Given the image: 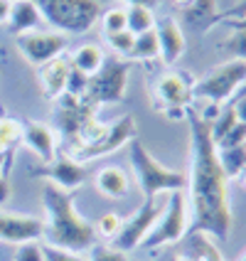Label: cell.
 <instances>
[{
	"label": "cell",
	"instance_id": "6da1fadb",
	"mask_svg": "<svg viewBox=\"0 0 246 261\" xmlns=\"http://www.w3.org/2000/svg\"><path fill=\"white\" fill-rule=\"evenodd\" d=\"M189 121V207L195 212L197 232L209 234L214 242H227L232 234V202H229V180L222 173L217 160V145L212 141L209 123L200 116Z\"/></svg>",
	"mask_w": 246,
	"mask_h": 261
},
{
	"label": "cell",
	"instance_id": "7a4b0ae2",
	"mask_svg": "<svg viewBox=\"0 0 246 261\" xmlns=\"http://www.w3.org/2000/svg\"><path fill=\"white\" fill-rule=\"evenodd\" d=\"M42 204H44V237L49 247H59L67 251H87L96 244V232L74 207L72 192L54 188L49 182L42 185Z\"/></svg>",
	"mask_w": 246,
	"mask_h": 261
},
{
	"label": "cell",
	"instance_id": "3957f363",
	"mask_svg": "<svg viewBox=\"0 0 246 261\" xmlns=\"http://www.w3.org/2000/svg\"><path fill=\"white\" fill-rule=\"evenodd\" d=\"M128 155H130V168H133V177L141 185L145 197H158L165 192H175V190L187 188V175L170 170L160 163L145 143L135 136L128 143Z\"/></svg>",
	"mask_w": 246,
	"mask_h": 261
},
{
	"label": "cell",
	"instance_id": "277c9868",
	"mask_svg": "<svg viewBox=\"0 0 246 261\" xmlns=\"http://www.w3.org/2000/svg\"><path fill=\"white\" fill-rule=\"evenodd\" d=\"M42 20L59 35H84L101 17L99 0H32Z\"/></svg>",
	"mask_w": 246,
	"mask_h": 261
},
{
	"label": "cell",
	"instance_id": "5b68a950",
	"mask_svg": "<svg viewBox=\"0 0 246 261\" xmlns=\"http://www.w3.org/2000/svg\"><path fill=\"white\" fill-rule=\"evenodd\" d=\"M187 195L185 190H175L168 192L165 202H162V212H160L158 222L153 227V232L145 237L143 247L148 249H162L168 244H177L185 239L187 234Z\"/></svg>",
	"mask_w": 246,
	"mask_h": 261
},
{
	"label": "cell",
	"instance_id": "8992f818",
	"mask_svg": "<svg viewBox=\"0 0 246 261\" xmlns=\"http://www.w3.org/2000/svg\"><path fill=\"white\" fill-rule=\"evenodd\" d=\"M244 84H246V62L244 59H227L224 64H219L212 72L204 74L200 82H195L192 84V94L200 96V99H207V103L224 106Z\"/></svg>",
	"mask_w": 246,
	"mask_h": 261
},
{
	"label": "cell",
	"instance_id": "52a82bcc",
	"mask_svg": "<svg viewBox=\"0 0 246 261\" xmlns=\"http://www.w3.org/2000/svg\"><path fill=\"white\" fill-rule=\"evenodd\" d=\"M128 72L130 64L121 57H106L99 72L89 76L87 99L101 109L103 103H116L126 96L128 89Z\"/></svg>",
	"mask_w": 246,
	"mask_h": 261
},
{
	"label": "cell",
	"instance_id": "ba28073f",
	"mask_svg": "<svg viewBox=\"0 0 246 261\" xmlns=\"http://www.w3.org/2000/svg\"><path fill=\"white\" fill-rule=\"evenodd\" d=\"M160 212H162V202H160L158 197H145L143 204H141L126 222H121V229H118V234L111 239V247L118 249V251H123V254L133 251L135 247H143L145 237L153 232Z\"/></svg>",
	"mask_w": 246,
	"mask_h": 261
},
{
	"label": "cell",
	"instance_id": "9c48e42d",
	"mask_svg": "<svg viewBox=\"0 0 246 261\" xmlns=\"http://www.w3.org/2000/svg\"><path fill=\"white\" fill-rule=\"evenodd\" d=\"M135 136H138L135 118L130 114H126L118 121H114L111 126H106L91 143L81 145V148H74L72 158L76 163H84V160H94V158H101V155H108V153H116L121 145H128L130 138H135Z\"/></svg>",
	"mask_w": 246,
	"mask_h": 261
},
{
	"label": "cell",
	"instance_id": "30bf717a",
	"mask_svg": "<svg viewBox=\"0 0 246 261\" xmlns=\"http://www.w3.org/2000/svg\"><path fill=\"white\" fill-rule=\"evenodd\" d=\"M99 106L91 103L87 96H69L62 94L59 99H54V121H57V130L69 141L76 143V138L81 136V130L87 128L89 121L96 118Z\"/></svg>",
	"mask_w": 246,
	"mask_h": 261
},
{
	"label": "cell",
	"instance_id": "8fae6325",
	"mask_svg": "<svg viewBox=\"0 0 246 261\" xmlns=\"http://www.w3.org/2000/svg\"><path fill=\"white\" fill-rule=\"evenodd\" d=\"M17 49L22 52V57L28 59L30 64L35 67H42L49 59L59 57L64 49H67V35H59V32H42V30H35V32H25V35H17Z\"/></svg>",
	"mask_w": 246,
	"mask_h": 261
},
{
	"label": "cell",
	"instance_id": "7c38bea8",
	"mask_svg": "<svg viewBox=\"0 0 246 261\" xmlns=\"http://www.w3.org/2000/svg\"><path fill=\"white\" fill-rule=\"evenodd\" d=\"M42 237H44V219L0 210V242L3 244L20 247V244H28V242H40Z\"/></svg>",
	"mask_w": 246,
	"mask_h": 261
},
{
	"label": "cell",
	"instance_id": "4fadbf2b",
	"mask_svg": "<svg viewBox=\"0 0 246 261\" xmlns=\"http://www.w3.org/2000/svg\"><path fill=\"white\" fill-rule=\"evenodd\" d=\"M35 175L44 177L49 185L64 190V192H72V190L81 188L84 180H87V170L81 163H76L72 155H57L49 163H44L42 168H35Z\"/></svg>",
	"mask_w": 246,
	"mask_h": 261
},
{
	"label": "cell",
	"instance_id": "5bb4252c",
	"mask_svg": "<svg viewBox=\"0 0 246 261\" xmlns=\"http://www.w3.org/2000/svg\"><path fill=\"white\" fill-rule=\"evenodd\" d=\"M155 109L162 111V109H175V106H180V109H187V101H189V94H192V84L187 82V76L185 74H162L158 76V82H155Z\"/></svg>",
	"mask_w": 246,
	"mask_h": 261
},
{
	"label": "cell",
	"instance_id": "9a60e30c",
	"mask_svg": "<svg viewBox=\"0 0 246 261\" xmlns=\"http://www.w3.org/2000/svg\"><path fill=\"white\" fill-rule=\"evenodd\" d=\"M22 143L42 163L57 158V133L42 121H22Z\"/></svg>",
	"mask_w": 246,
	"mask_h": 261
},
{
	"label": "cell",
	"instance_id": "2e32d148",
	"mask_svg": "<svg viewBox=\"0 0 246 261\" xmlns=\"http://www.w3.org/2000/svg\"><path fill=\"white\" fill-rule=\"evenodd\" d=\"M155 35H158L160 44V57L168 64H175L177 59L185 55V32L180 28V22L175 17H162L160 22H155Z\"/></svg>",
	"mask_w": 246,
	"mask_h": 261
},
{
	"label": "cell",
	"instance_id": "e0dca14e",
	"mask_svg": "<svg viewBox=\"0 0 246 261\" xmlns=\"http://www.w3.org/2000/svg\"><path fill=\"white\" fill-rule=\"evenodd\" d=\"M69 69H72V62H69V57H64V55L49 59L47 64L40 67V74H37V76H40V87H42L47 99L54 101V99H59V96L64 94Z\"/></svg>",
	"mask_w": 246,
	"mask_h": 261
},
{
	"label": "cell",
	"instance_id": "ac0fdd59",
	"mask_svg": "<svg viewBox=\"0 0 246 261\" xmlns=\"http://www.w3.org/2000/svg\"><path fill=\"white\" fill-rule=\"evenodd\" d=\"M94 188L108 200H121L130 190V177L123 168L118 165H103L99 173L94 175Z\"/></svg>",
	"mask_w": 246,
	"mask_h": 261
},
{
	"label": "cell",
	"instance_id": "d6986e66",
	"mask_svg": "<svg viewBox=\"0 0 246 261\" xmlns=\"http://www.w3.org/2000/svg\"><path fill=\"white\" fill-rule=\"evenodd\" d=\"M185 259L189 261H227L224 254L219 251L217 242L204 232L192 229L189 234H185V249L180 251Z\"/></svg>",
	"mask_w": 246,
	"mask_h": 261
},
{
	"label": "cell",
	"instance_id": "ffe728a7",
	"mask_svg": "<svg viewBox=\"0 0 246 261\" xmlns=\"http://www.w3.org/2000/svg\"><path fill=\"white\" fill-rule=\"evenodd\" d=\"M42 15L37 10V5L32 0H13L10 3V15H8V28L15 35H25V32H35L40 30Z\"/></svg>",
	"mask_w": 246,
	"mask_h": 261
},
{
	"label": "cell",
	"instance_id": "44dd1931",
	"mask_svg": "<svg viewBox=\"0 0 246 261\" xmlns=\"http://www.w3.org/2000/svg\"><path fill=\"white\" fill-rule=\"evenodd\" d=\"M22 143V121L0 118V173L5 175V163H10L15 148Z\"/></svg>",
	"mask_w": 246,
	"mask_h": 261
},
{
	"label": "cell",
	"instance_id": "7402d4cb",
	"mask_svg": "<svg viewBox=\"0 0 246 261\" xmlns=\"http://www.w3.org/2000/svg\"><path fill=\"white\" fill-rule=\"evenodd\" d=\"M217 160L227 180H236L246 173V143L234 148H217Z\"/></svg>",
	"mask_w": 246,
	"mask_h": 261
},
{
	"label": "cell",
	"instance_id": "603a6c76",
	"mask_svg": "<svg viewBox=\"0 0 246 261\" xmlns=\"http://www.w3.org/2000/svg\"><path fill=\"white\" fill-rule=\"evenodd\" d=\"M185 20L197 25V28H212L214 22H219V8L217 0H192L187 8L182 10Z\"/></svg>",
	"mask_w": 246,
	"mask_h": 261
},
{
	"label": "cell",
	"instance_id": "cb8c5ba5",
	"mask_svg": "<svg viewBox=\"0 0 246 261\" xmlns=\"http://www.w3.org/2000/svg\"><path fill=\"white\" fill-rule=\"evenodd\" d=\"M103 59H106V55L101 52V47H96V44H81L79 49H74L69 62H72L74 69H79V72H84L87 76H91L94 72H99Z\"/></svg>",
	"mask_w": 246,
	"mask_h": 261
},
{
	"label": "cell",
	"instance_id": "d4e9b609",
	"mask_svg": "<svg viewBox=\"0 0 246 261\" xmlns=\"http://www.w3.org/2000/svg\"><path fill=\"white\" fill-rule=\"evenodd\" d=\"M126 30L133 35H143L148 30H155V15L150 8L128 5L126 8Z\"/></svg>",
	"mask_w": 246,
	"mask_h": 261
},
{
	"label": "cell",
	"instance_id": "484cf974",
	"mask_svg": "<svg viewBox=\"0 0 246 261\" xmlns=\"http://www.w3.org/2000/svg\"><path fill=\"white\" fill-rule=\"evenodd\" d=\"M158 55H160V44H158L155 30H148L143 35H135V42H133V49H130L128 59L150 62V59H158Z\"/></svg>",
	"mask_w": 246,
	"mask_h": 261
},
{
	"label": "cell",
	"instance_id": "4316f807",
	"mask_svg": "<svg viewBox=\"0 0 246 261\" xmlns=\"http://www.w3.org/2000/svg\"><path fill=\"white\" fill-rule=\"evenodd\" d=\"M234 123H236V114H234V103H227V106H222V111H219V116L209 123V130H212V141L214 145L229 133Z\"/></svg>",
	"mask_w": 246,
	"mask_h": 261
},
{
	"label": "cell",
	"instance_id": "83f0119b",
	"mask_svg": "<svg viewBox=\"0 0 246 261\" xmlns=\"http://www.w3.org/2000/svg\"><path fill=\"white\" fill-rule=\"evenodd\" d=\"M106 42L114 49L116 57L128 59L130 49H133V42H135V35L128 32V30H121V32H114V35H106Z\"/></svg>",
	"mask_w": 246,
	"mask_h": 261
},
{
	"label": "cell",
	"instance_id": "f1b7e54d",
	"mask_svg": "<svg viewBox=\"0 0 246 261\" xmlns=\"http://www.w3.org/2000/svg\"><path fill=\"white\" fill-rule=\"evenodd\" d=\"M99 20H101V28L106 35L121 32V30H126V8H111V10L101 13Z\"/></svg>",
	"mask_w": 246,
	"mask_h": 261
},
{
	"label": "cell",
	"instance_id": "f546056e",
	"mask_svg": "<svg viewBox=\"0 0 246 261\" xmlns=\"http://www.w3.org/2000/svg\"><path fill=\"white\" fill-rule=\"evenodd\" d=\"M224 49L229 52L232 59H244L246 62V28H234L232 35L224 42Z\"/></svg>",
	"mask_w": 246,
	"mask_h": 261
},
{
	"label": "cell",
	"instance_id": "4dcf8cb0",
	"mask_svg": "<svg viewBox=\"0 0 246 261\" xmlns=\"http://www.w3.org/2000/svg\"><path fill=\"white\" fill-rule=\"evenodd\" d=\"M87 89H89V76L72 67V69H69V76H67L64 94H69V96H87Z\"/></svg>",
	"mask_w": 246,
	"mask_h": 261
},
{
	"label": "cell",
	"instance_id": "1f68e13d",
	"mask_svg": "<svg viewBox=\"0 0 246 261\" xmlns=\"http://www.w3.org/2000/svg\"><path fill=\"white\" fill-rule=\"evenodd\" d=\"M121 222H123V219L118 217L116 212H106L103 217H99L96 227H94V232L106 237V239H114V237L118 234V229H121Z\"/></svg>",
	"mask_w": 246,
	"mask_h": 261
},
{
	"label": "cell",
	"instance_id": "d6a6232c",
	"mask_svg": "<svg viewBox=\"0 0 246 261\" xmlns=\"http://www.w3.org/2000/svg\"><path fill=\"white\" fill-rule=\"evenodd\" d=\"M128 259V254H123V251H118L114 247H103V244H94L91 247V254L87 256V261H126Z\"/></svg>",
	"mask_w": 246,
	"mask_h": 261
},
{
	"label": "cell",
	"instance_id": "836d02e7",
	"mask_svg": "<svg viewBox=\"0 0 246 261\" xmlns=\"http://www.w3.org/2000/svg\"><path fill=\"white\" fill-rule=\"evenodd\" d=\"M13 261H44V251L40 242H28V244H20L15 251Z\"/></svg>",
	"mask_w": 246,
	"mask_h": 261
},
{
	"label": "cell",
	"instance_id": "e575fe53",
	"mask_svg": "<svg viewBox=\"0 0 246 261\" xmlns=\"http://www.w3.org/2000/svg\"><path fill=\"white\" fill-rule=\"evenodd\" d=\"M244 143H246V123L236 121L229 128V133L217 143V148H234V145H244Z\"/></svg>",
	"mask_w": 246,
	"mask_h": 261
},
{
	"label": "cell",
	"instance_id": "d590c367",
	"mask_svg": "<svg viewBox=\"0 0 246 261\" xmlns=\"http://www.w3.org/2000/svg\"><path fill=\"white\" fill-rule=\"evenodd\" d=\"M42 251H44V261H87V256H81L76 251H67V249L49 247V244H42Z\"/></svg>",
	"mask_w": 246,
	"mask_h": 261
},
{
	"label": "cell",
	"instance_id": "8d00e7d4",
	"mask_svg": "<svg viewBox=\"0 0 246 261\" xmlns=\"http://www.w3.org/2000/svg\"><path fill=\"white\" fill-rule=\"evenodd\" d=\"M244 15H246V0H239L232 10H227L219 20H229V22H234V20H239V17H244Z\"/></svg>",
	"mask_w": 246,
	"mask_h": 261
},
{
	"label": "cell",
	"instance_id": "74e56055",
	"mask_svg": "<svg viewBox=\"0 0 246 261\" xmlns=\"http://www.w3.org/2000/svg\"><path fill=\"white\" fill-rule=\"evenodd\" d=\"M10 192H13V188H10V180L0 173V207L10 200Z\"/></svg>",
	"mask_w": 246,
	"mask_h": 261
},
{
	"label": "cell",
	"instance_id": "f35d334b",
	"mask_svg": "<svg viewBox=\"0 0 246 261\" xmlns=\"http://www.w3.org/2000/svg\"><path fill=\"white\" fill-rule=\"evenodd\" d=\"M234 114H236V121L246 123V94L239 99V101H234Z\"/></svg>",
	"mask_w": 246,
	"mask_h": 261
},
{
	"label": "cell",
	"instance_id": "ab89813d",
	"mask_svg": "<svg viewBox=\"0 0 246 261\" xmlns=\"http://www.w3.org/2000/svg\"><path fill=\"white\" fill-rule=\"evenodd\" d=\"M126 3H128V5H141V8H150V10H155L160 0H126Z\"/></svg>",
	"mask_w": 246,
	"mask_h": 261
},
{
	"label": "cell",
	"instance_id": "60d3db41",
	"mask_svg": "<svg viewBox=\"0 0 246 261\" xmlns=\"http://www.w3.org/2000/svg\"><path fill=\"white\" fill-rule=\"evenodd\" d=\"M10 3H13V0H0V22H8V15H10Z\"/></svg>",
	"mask_w": 246,
	"mask_h": 261
},
{
	"label": "cell",
	"instance_id": "b9f144b4",
	"mask_svg": "<svg viewBox=\"0 0 246 261\" xmlns=\"http://www.w3.org/2000/svg\"><path fill=\"white\" fill-rule=\"evenodd\" d=\"M189 3H192V0H173V5H175V8H180V10H185Z\"/></svg>",
	"mask_w": 246,
	"mask_h": 261
},
{
	"label": "cell",
	"instance_id": "7bdbcfd3",
	"mask_svg": "<svg viewBox=\"0 0 246 261\" xmlns=\"http://www.w3.org/2000/svg\"><path fill=\"white\" fill-rule=\"evenodd\" d=\"M232 28H246V15H244V17H239V20H234Z\"/></svg>",
	"mask_w": 246,
	"mask_h": 261
},
{
	"label": "cell",
	"instance_id": "ee69618b",
	"mask_svg": "<svg viewBox=\"0 0 246 261\" xmlns=\"http://www.w3.org/2000/svg\"><path fill=\"white\" fill-rule=\"evenodd\" d=\"M165 261H189V259H185L182 254H170V256H168Z\"/></svg>",
	"mask_w": 246,
	"mask_h": 261
},
{
	"label": "cell",
	"instance_id": "f6af8a7d",
	"mask_svg": "<svg viewBox=\"0 0 246 261\" xmlns=\"http://www.w3.org/2000/svg\"><path fill=\"white\" fill-rule=\"evenodd\" d=\"M241 180H244V185H246V173H244V175H241Z\"/></svg>",
	"mask_w": 246,
	"mask_h": 261
},
{
	"label": "cell",
	"instance_id": "bcb514c9",
	"mask_svg": "<svg viewBox=\"0 0 246 261\" xmlns=\"http://www.w3.org/2000/svg\"><path fill=\"white\" fill-rule=\"evenodd\" d=\"M239 261H246V254H244V256H241V259H239Z\"/></svg>",
	"mask_w": 246,
	"mask_h": 261
},
{
	"label": "cell",
	"instance_id": "7dc6e473",
	"mask_svg": "<svg viewBox=\"0 0 246 261\" xmlns=\"http://www.w3.org/2000/svg\"><path fill=\"white\" fill-rule=\"evenodd\" d=\"M126 261H138V259H126Z\"/></svg>",
	"mask_w": 246,
	"mask_h": 261
},
{
	"label": "cell",
	"instance_id": "c3c4849f",
	"mask_svg": "<svg viewBox=\"0 0 246 261\" xmlns=\"http://www.w3.org/2000/svg\"><path fill=\"white\" fill-rule=\"evenodd\" d=\"M0 55H3V47H0Z\"/></svg>",
	"mask_w": 246,
	"mask_h": 261
}]
</instances>
